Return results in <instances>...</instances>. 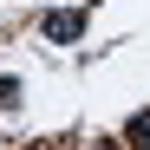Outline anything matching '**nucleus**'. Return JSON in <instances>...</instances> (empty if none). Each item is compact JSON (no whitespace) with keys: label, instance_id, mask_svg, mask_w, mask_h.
<instances>
[{"label":"nucleus","instance_id":"f257e3e1","mask_svg":"<svg viewBox=\"0 0 150 150\" xmlns=\"http://www.w3.org/2000/svg\"><path fill=\"white\" fill-rule=\"evenodd\" d=\"M79 33H85V13H46V39L65 46V39H79Z\"/></svg>","mask_w":150,"mask_h":150},{"label":"nucleus","instance_id":"f03ea898","mask_svg":"<svg viewBox=\"0 0 150 150\" xmlns=\"http://www.w3.org/2000/svg\"><path fill=\"white\" fill-rule=\"evenodd\" d=\"M124 144H131V150H144V144H150V111H144V117H131V124H124Z\"/></svg>","mask_w":150,"mask_h":150},{"label":"nucleus","instance_id":"7ed1b4c3","mask_svg":"<svg viewBox=\"0 0 150 150\" xmlns=\"http://www.w3.org/2000/svg\"><path fill=\"white\" fill-rule=\"evenodd\" d=\"M13 105H20V85H13V79H0V111H13Z\"/></svg>","mask_w":150,"mask_h":150}]
</instances>
